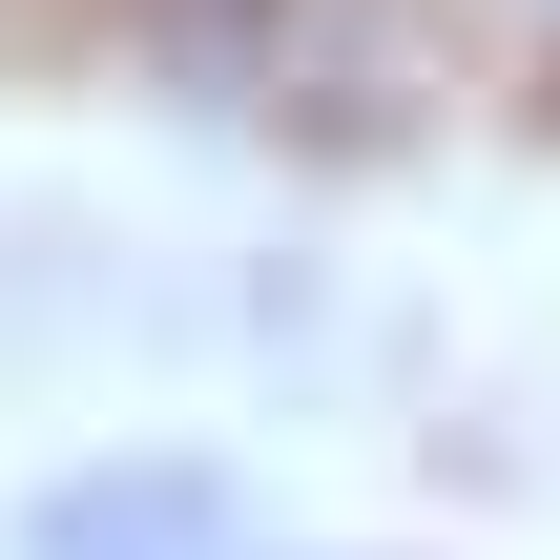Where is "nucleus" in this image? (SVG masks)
Listing matches in <instances>:
<instances>
[{
    "instance_id": "obj_1",
    "label": "nucleus",
    "mask_w": 560,
    "mask_h": 560,
    "mask_svg": "<svg viewBox=\"0 0 560 560\" xmlns=\"http://www.w3.org/2000/svg\"><path fill=\"white\" fill-rule=\"evenodd\" d=\"M0 540L21 560H332V540H291V520H249L208 457H83V478H42Z\"/></svg>"
},
{
    "instance_id": "obj_2",
    "label": "nucleus",
    "mask_w": 560,
    "mask_h": 560,
    "mask_svg": "<svg viewBox=\"0 0 560 560\" xmlns=\"http://www.w3.org/2000/svg\"><path fill=\"white\" fill-rule=\"evenodd\" d=\"M436 42L478 83H560V0H436Z\"/></svg>"
}]
</instances>
